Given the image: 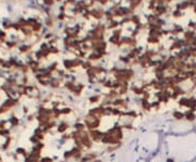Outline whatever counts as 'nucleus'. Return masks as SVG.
Returning <instances> with one entry per match:
<instances>
[{"label": "nucleus", "instance_id": "nucleus-1", "mask_svg": "<svg viewBox=\"0 0 196 162\" xmlns=\"http://www.w3.org/2000/svg\"><path fill=\"white\" fill-rule=\"evenodd\" d=\"M173 116L176 119H178V120H181V119H183L184 118V114H183L182 112H179V111H176V112L173 113Z\"/></svg>", "mask_w": 196, "mask_h": 162}]
</instances>
